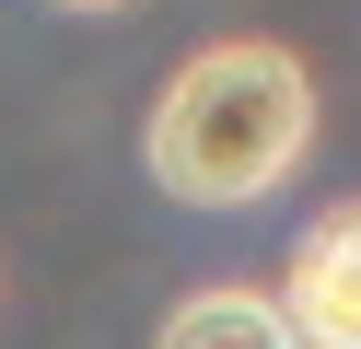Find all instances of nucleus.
<instances>
[{"mask_svg":"<svg viewBox=\"0 0 361 349\" xmlns=\"http://www.w3.org/2000/svg\"><path fill=\"white\" fill-rule=\"evenodd\" d=\"M303 152H314V70L291 59L280 35L198 47V59L164 82L152 128H140L152 186L187 198V209H257V198H280V186L303 175Z\"/></svg>","mask_w":361,"mask_h":349,"instance_id":"nucleus-1","label":"nucleus"},{"mask_svg":"<svg viewBox=\"0 0 361 349\" xmlns=\"http://www.w3.org/2000/svg\"><path fill=\"white\" fill-rule=\"evenodd\" d=\"M280 302H291V338L303 349H361V198L303 221V245L280 268Z\"/></svg>","mask_w":361,"mask_h":349,"instance_id":"nucleus-2","label":"nucleus"},{"mask_svg":"<svg viewBox=\"0 0 361 349\" xmlns=\"http://www.w3.org/2000/svg\"><path fill=\"white\" fill-rule=\"evenodd\" d=\"M152 349H303V338H291V302H280V291L210 279V291H187L164 326H152Z\"/></svg>","mask_w":361,"mask_h":349,"instance_id":"nucleus-3","label":"nucleus"},{"mask_svg":"<svg viewBox=\"0 0 361 349\" xmlns=\"http://www.w3.org/2000/svg\"><path fill=\"white\" fill-rule=\"evenodd\" d=\"M47 12H128V0H47Z\"/></svg>","mask_w":361,"mask_h":349,"instance_id":"nucleus-4","label":"nucleus"}]
</instances>
